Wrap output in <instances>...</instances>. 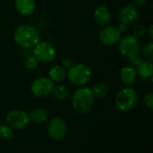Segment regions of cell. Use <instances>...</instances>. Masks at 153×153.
I'll return each instance as SVG.
<instances>
[{
    "instance_id": "obj_19",
    "label": "cell",
    "mask_w": 153,
    "mask_h": 153,
    "mask_svg": "<svg viewBox=\"0 0 153 153\" xmlns=\"http://www.w3.org/2000/svg\"><path fill=\"white\" fill-rule=\"evenodd\" d=\"M51 94H53V96L56 100H65V99L68 98V96H69V91L64 85H57V86H54Z\"/></svg>"
},
{
    "instance_id": "obj_10",
    "label": "cell",
    "mask_w": 153,
    "mask_h": 153,
    "mask_svg": "<svg viewBox=\"0 0 153 153\" xmlns=\"http://www.w3.org/2000/svg\"><path fill=\"white\" fill-rule=\"evenodd\" d=\"M121 39V32L117 26L107 25L104 26L99 32L100 41L106 46H114L118 43Z\"/></svg>"
},
{
    "instance_id": "obj_2",
    "label": "cell",
    "mask_w": 153,
    "mask_h": 153,
    "mask_svg": "<svg viewBox=\"0 0 153 153\" xmlns=\"http://www.w3.org/2000/svg\"><path fill=\"white\" fill-rule=\"evenodd\" d=\"M95 97L91 89L82 86L74 92L72 97V105L76 113L84 115L91 109Z\"/></svg>"
},
{
    "instance_id": "obj_14",
    "label": "cell",
    "mask_w": 153,
    "mask_h": 153,
    "mask_svg": "<svg viewBox=\"0 0 153 153\" xmlns=\"http://www.w3.org/2000/svg\"><path fill=\"white\" fill-rule=\"evenodd\" d=\"M137 73L135 69L130 65L124 66L120 73V78L122 82L126 86H131L134 83L136 80Z\"/></svg>"
},
{
    "instance_id": "obj_20",
    "label": "cell",
    "mask_w": 153,
    "mask_h": 153,
    "mask_svg": "<svg viewBox=\"0 0 153 153\" xmlns=\"http://www.w3.org/2000/svg\"><path fill=\"white\" fill-rule=\"evenodd\" d=\"M142 51V55L145 58V60L147 61H152L153 60V42L152 40H150L149 42H147L143 49L141 50Z\"/></svg>"
},
{
    "instance_id": "obj_30",
    "label": "cell",
    "mask_w": 153,
    "mask_h": 153,
    "mask_svg": "<svg viewBox=\"0 0 153 153\" xmlns=\"http://www.w3.org/2000/svg\"><path fill=\"white\" fill-rule=\"evenodd\" d=\"M0 126H1V120H0Z\"/></svg>"
},
{
    "instance_id": "obj_8",
    "label": "cell",
    "mask_w": 153,
    "mask_h": 153,
    "mask_svg": "<svg viewBox=\"0 0 153 153\" xmlns=\"http://www.w3.org/2000/svg\"><path fill=\"white\" fill-rule=\"evenodd\" d=\"M66 124L60 117H55L50 119L48 124V134L53 140L61 141L66 134Z\"/></svg>"
},
{
    "instance_id": "obj_26",
    "label": "cell",
    "mask_w": 153,
    "mask_h": 153,
    "mask_svg": "<svg viewBox=\"0 0 153 153\" xmlns=\"http://www.w3.org/2000/svg\"><path fill=\"white\" fill-rule=\"evenodd\" d=\"M73 65H74V63H73V60L71 58L66 57V58H64L62 60V66L65 69H69Z\"/></svg>"
},
{
    "instance_id": "obj_21",
    "label": "cell",
    "mask_w": 153,
    "mask_h": 153,
    "mask_svg": "<svg viewBox=\"0 0 153 153\" xmlns=\"http://www.w3.org/2000/svg\"><path fill=\"white\" fill-rule=\"evenodd\" d=\"M13 135V128L8 125L0 126V137L4 140H10Z\"/></svg>"
},
{
    "instance_id": "obj_12",
    "label": "cell",
    "mask_w": 153,
    "mask_h": 153,
    "mask_svg": "<svg viewBox=\"0 0 153 153\" xmlns=\"http://www.w3.org/2000/svg\"><path fill=\"white\" fill-rule=\"evenodd\" d=\"M93 17H94L95 22L99 25L104 27V26H107L109 24L112 15H111V12L108 6L100 4L95 8L94 13H93Z\"/></svg>"
},
{
    "instance_id": "obj_1",
    "label": "cell",
    "mask_w": 153,
    "mask_h": 153,
    "mask_svg": "<svg viewBox=\"0 0 153 153\" xmlns=\"http://www.w3.org/2000/svg\"><path fill=\"white\" fill-rule=\"evenodd\" d=\"M13 40L19 47L24 49H30L33 48L40 41V36L39 30L34 26L22 24L15 29Z\"/></svg>"
},
{
    "instance_id": "obj_17",
    "label": "cell",
    "mask_w": 153,
    "mask_h": 153,
    "mask_svg": "<svg viewBox=\"0 0 153 153\" xmlns=\"http://www.w3.org/2000/svg\"><path fill=\"white\" fill-rule=\"evenodd\" d=\"M136 73L143 79L152 78L153 75V65L151 61L143 60L142 63L136 67Z\"/></svg>"
},
{
    "instance_id": "obj_29",
    "label": "cell",
    "mask_w": 153,
    "mask_h": 153,
    "mask_svg": "<svg viewBox=\"0 0 153 153\" xmlns=\"http://www.w3.org/2000/svg\"><path fill=\"white\" fill-rule=\"evenodd\" d=\"M153 26L152 25H151L148 29H147V33L146 34H148V36H149V38L151 39H153Z\"/></svg>"
},
{
    "instance_id": "obj_24",
    "label": "cell",
    "mask_w": 153,
    "mask_h": 153,
    "mask_svg": "<svg viewBox=\"0 0 153 153\" xmlns=\"http://www.w3.org/2000/svg\"><path fill=\"white\" fill-rule=\"evenodd\" d=\"M143 103L145 105L146 108H148L149 109H152L153 108V93L152 92H149L143 99Z\"/></svg>"
},
{
    "instance_id": "obj_3",
    "label": "cell",
    "mask_w": 153,
    "mask_h": 153,
    "mask_svg": "<svg viewBox=\"0 0 153 153\" xmlns=\"http://www.w3.org/2000/svg\"><path fill=\"white\" fill-rule=\"evenodd\" d=\"M115 103L119 110L129 111L134 108L137 103V94L132 87L126 86L117 92Z\"/></svg>"
},
{
    "instance_id": "obj_13",
    "label": "cell",
    "mask_w": 153,
    "mask_h": 153,
    "mask_svg": "<svg viewBox=\"0 0 153 153\" xmlns=\"http://www.w3.org/2000/svg\"><path fill=\"white\" fill-rule=\"evenodd\" d=\"M14 7L20 14L29 16L34 13L36 3L34 0H14Z\"/></svg>"
},
{
    "instance_id": "obj_6",
    "label": "cell",
    "mask_w": 153,
    "mask_h": 153,
    "mask_svg": "<svg viewBox=\"0 0 153 153\" xmlns=\"http://www.w3.org/2000/svg\"><path fill=\"white\" fill-rule=\"evenodd\" d=\"M56 50L55 47L48 41H39L32 51V56L41 63H49L56 57Z\"/></svg>"
},
{
    "instance_id": "obj_15",
    "label": "cell",
    "mask_w": 153,
    "mask_h": 153,
    "mask_svg": "<svg viewBox=\"0 0 153 153\" xmlns=\"http://www.w3.org/2000/svg\"><path fill=\"white\" fill-rule=\"evenodd\" d=\"M67 76V71L65 68H64L60 65H56L52 66L48 72V78L52 82H62L64 81Z\"/></svg>"
},
{
    "instance_id": "obj_22",
    "label": "cell",
    "mask_w": 153,
    "mask_h": 153,
    "mask_svg": "<svg viewBox=\"0 0 153 153\" xmlns=\"http://www.w3.org/2000/svg\"><path fill=\"white\" fill-rule=\"evenodd\" d=\"M147 33V29L142 24H138L134 27V36L136 37L137 39H143L145 37Z\"/></svg>"
},
{
    "instance_id": "obj_23",
    "label": "cell",
    "mask_w": 153,
    "mask_h": 153,
    "mask_svg": "<svg viewBox=\"0 0 153 153\" xmlns=\"http://www.w3.org/2000/svg\"><path fill=\"white\" fill-rule=\"evenodd\" d=\"M38 65H39V61L33 56H29L26 59V61H25V66H26V68L28 70H33V69H35L38 66Z\"/></svg>"
},
{
    "instance_id": "obj_25",
    "label": "cell",
    "mask_w": 153,
    "mask_h": 153,
    "mask_svg": "<svg viewBox=\"0 0 153 153\" xmlns=\"http://www.w3.org/2000/svg\"><path fill=\"white\" fill-rule=\"evenodd\" d=\"M129 64H130V66L132 67H137L143 61V58L140 56H134L132 58H129Z\"/></svg>"
},
{
    "instance_id": "obj_9",
    "label": "cell",
    "mask_w": 153,
    "mask_h": 153,
    "mask_svg": "<svg viewBox=\"0 0 153 153\" xmlns=\"http://www.w3.org/2000/svg\"><path fill=\"white\" fill-rule=\"evenodd\" d=\"M6 121L9 126L14 129H23L29 123V115L22 109H13L6 115Z\"/></svg>"
},
{
    "instance_id": "obj_28",
    "label": "cell",
    "mask_w": 153,
    "mask_h": 153,
    "mask_svg": "<svg viewBox=\"0 0 153 153\" xmlns=\"http://www.w3.org/2000/svg\"><path fill=\"white\" fill-rule=\"evenodd\" d=\"M117 27L118 30L121 32V34H122V33H124V32H126V30H127V26H126V25H125V24H123V23H120V22H119L118 26H117Z\"/></svg>"
},
{
    "instance_id": "obj_7",
    "label": "cell",
    "mask_w": 153,
    "mask_h": 153,
    "mask_svg": "<svg viewBox=\"0 0 153 153\" xmlns=\"http://www.w3.org/2000/svg\"><path fill=\"white\" fill-rule=\"evenodd\" d=\"M54 88V82H52L48 77H39L35 79L31 85L30 91L36 97L43 98L50 95Z\"/></svg>"
},
{
    "instance_id": "obj_18",
    "label": "cell",
    "mask_w": 153,
    "mask_h": 153,
    "mask_svg": "<svg viewBox=\"0 0 153 153\" xmlns=\"http://www.w3.org/2000/svg\"><path fill=\"white\" fill-rule=\"evenodd\" d=\"M91 91L95 98L101 99L107 96L108 92V86L105 82H98L93 86Z\"/></svg>"
},
{
    "instance_id": "obj_16",
    "label": "cell",
    "mask_w": 153,
    "mask_h": 153,
    "mask_svg": "<svg viewBox=\"0 0 153 153\" xmlns=\"http://www.w3.org/2000/svg\"><path fill=\"white\" fill-rule=\"evenodd\" d=\"M28 115H29L30 121L35 124H43L48 120V112L44 108H38L31 110Z\"/></svg>"
},
{
    "instance_id": "obj_4",
    "label": "cell",
    "mask_w": 153,
    "mask_h": 153,
    "mask_svg": "<svg viewBox=\"0 0 153 153\" xmlns=\"http://www.w3.org/2000/svg\"><path fill=\"white\" fill-rule=\"evenodd\" d=\"M118 49L120 54L128 59L139 56L141 52V44L139 39L131 34H126L123 38L121 37L120 40L118 41Z\"/></svg>"
},
{
    "instance_id": "obj_5",
    "label": "cell",
    "mask_w": 153,
    "mask_h": 153,
    "mask_svg": "<svg viewBox=\"0 0 153 153\" xmlns=\"http://www.w3.org/2000/svg\"><path fill=\"white\" fill-rule=\"evenodd\" d=\"M91 76V69L84 64L73 65L67 71V77L69 81L76 86L85 85L90 81Z\"/></svg>"
},
{
    "instance_id": "obj_27",
    "label": "cell",
    "mask_w": 153,
    "mask_h": 153,
    "mask_svg": "<svg viewBox=\"0 0 153 153\" xmlns=\"http://www.w3.org/2000/svg\"><path fill=\"white\" fill-rule=\"evenodd\" d=\"M132 2L135 7H142L146 4L147 0H132Z\"/></svg>"
},
{
    "instance_id": "obj_11",
    "label": "cell",
    "mask_w": 153,
    "mask_h": 153,
    "mask_svg": "<svg viewBox=\"0 0 153 153\" xmlns=\"http://www.w3.org/2000/svg\"><path fill=\"white\" fill-rule=\"evenodd\" d=\"M139 18V11L134 4H127L122 7L117 14V19L120 23L125 25H131L134 23Z\"/></svg>"
}]
</instances>
